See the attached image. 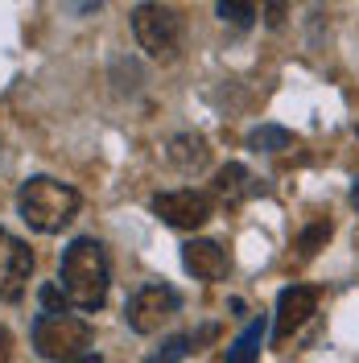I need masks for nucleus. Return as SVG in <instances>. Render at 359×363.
Segmentation results:
<instances>
[{
    "instance_id": "1",
    "label": "nucleus",
    "mask_w": 359,
    "mask_h": 363,
    "mask_svg": "<svg viewBox=\"0 0 359 363\" xmlns=\"http://www.w3.org/2000/svg\"><path fill=\"white\" fill-rule=\"evenodd\" d=\"M108 285H112V269H108V252L99 240H74L62 256V289H67L74 310L95 314L108 301Z\"/></svg>"
},
{
    "instance_id": "2",
    "label": "nucleus",
    "mask_w": 359,
    "mask_h": 363,
    "mask_svg": "<svg viewBox=\"0 0 359 363\" xmlns=\"http://www.w3.org/2000/svg\"><path fill=\"white\" fill-rule=\"evenodd\" d=\"M17 211H21V219L33 231L58 235L79 215V190H70L67 182H58V178H29L17 190Z\"/></svg>"
},
{
    "instance_id": "3",
    "label": "nucleus",
    "mask_w": 359,
    "mask_h": 363,
    "mask_svg": "<svg viewBox=\"0 0 359 363\" xmlns=\"http://www.w3.org/2000/svg\"><path fill=\"white\" fill-rule=\"evenodd\" d=\"M133 33L140 50L153 58V62H174L182 54V45H186V25L174 9H165L158 0H145V4H136L133 13Z\"/></svg>"
},
{
    "instance_id": "4",
    "label": "nucleus",
    "mask_w": 359,
    "mask_h": 363,
    "mask_svg": "<svg viewBox=\"0 0 359 363\" xmlns=\"http://www.w3.org/2000/svg\"><path fill=\"white\" fill-rule=\"evenodd\" d=\"M33 347H38V355L45 359H74V355H83L91 347V326L83 318L67 314V310H45L38 322H33Z\"/></svg>"
},
{
    "instance_id": "5",
    "label": "nucleus",
    "mask_w": 359,
    "mask_h": 363,
    "mask_svg": "<svg viewBox=\"0 0 359 363\" xmlns=\"http://www.w3.org/2000/svg\"><path fill=\"white\" fill-rule=\"evenodd\" d=\"M182 297L170 289V285H145V289H136L128 297V306H124V322L133 326L136 335H153L161 330L170 318L178 314Z\"/></svg>"
},
{
    "instance_id": "6",
    "label": "nucleus",
    "mask_w": 359,
    "mask_h": 363,
    "mask_svg": "<svg viewBox=\"0 0 359 363\" xmlns=\"http://www.w3.org/2000/svg\"><path fill=\"white\" fill-rule=\"evenodd\" d=\"M153 215H161L170 227L199 231V227L211 223V215H215V199L202 194V190H165V194L153 199Z\"/></svg>"
},
{
    "instance_id": "7",
    "label": "nucleus",
    "mask_w": 359,
    "mask_h": 363,
    "mask_svg": "<svg viewBox=\"0 0 359 363\" xmlns=\"http://www.w3.org/2000/svg\"><path fill=\"white\" fill-rule=\"evenodd\" d=\"M29 272H33V252L25 248L13 231L0 227V297L17 301L29 285Z\"/></svg>"
},
{
    "instance_id": "8",
    "label": "nucleus",
    "mask_w": 359,
    "mask_h": 363,
    "mask_svg": "<svg viewBox=\"0 0 359 363\" xmlns=\"http://www.w3.org/2000/svg\"><path fill=\"white\" fill-rule=\"evenodd\" d=\"M318 310V294L310 289V285H289V289H281V297H277V322H272V339L285 342L306 322V318Z\"/></svg>"
},
{
    "instance_id": "9",
    "label": "nucleus",
    "mask_w": 359,
    "mask_h": 363,
    "mask_svg": "<svg viewBox=\"0 0 359 363\" xmlns=\"http://www.w3.org/2000/svg\"><path fill=\"white\" fill-rule=\"evenodd\" d=\"M182 264H186V272H194L199 281H223L227 269H231L223 244H215V240H190L182 248Z\"/></svg>"
},
{
    "instance_id": "10",
    "label": "nucleus",
    "mask_w": 359,
    "mask_h": 363,
    "mask_svg": "<svg viewBox=\"0 0 359 363\" xmlns=\"http://www.w3.org/2000/svg\"><path fill=\"white\" fill-rule=\"evenodd\" d=\"M256 194V186H252V174H248L240 161H227L223 169H219V178H215V199L223 206H240L244 199Z\"/></svg>"
},
{
    "instance_id": "11",
    "label": "nucleus",
    "mask_w": 359,
    "mask_h": 363,
    "mask_svg": "<svg viewBox=\"0 0 359 363\" xmlns=\"http://www.w3.org/2000/svg\"><path fill=\"white\" fill-rule=\"evenodd\" d=\"M170 161L178 165L182 174H194V169H202L211 161V149H206V140L199 133H182L170 140Z\"/></svg>"
},
{
    "instance_id": "12",
    "label": "nucleus",
    "mask_w": 359,
    "mask_h": 363,
    "mask_svg": "<svg viewBox=\"0 0 359 363\" xmlns=\"http://www.w3.org/2000/svg\"><path fill=\"white\" fill-rule=\"evenodd\" d=\"M265 330H269V322L265 318H252L244 330H240V339L227 347V363H256L260 342H265Z\"/></svg>"
},
{
    "instance_id": "13",
    "label": "nucleus",
    "mask_w": 359,
    "mask_h": 363,
    "mask_svg": "<svg viewBox=\"0 0 359 363\" xmlns=\"http://www.w3.org/2000/svg\"><path fill=\"white\" fill-rule=\"evenodd\" d=\"M248 145H252L256 153H285V149H293L297 140H293V133L281 128V124H260V128H252Z\"/></svg>"
},
{
    "instance_id": "14",
    "label": "nucleus",
    "mask_w": 359,
    "mask_h": 363,
    "mask_svg": "<svg viewBox=\"0 0 359 363\" xmlns=\"http://www.w3.org/2000/svg\"><path fill=\"white\" fill-rule=\"evenodd\" d=\"M331 240V219H322V223H314V227H306L302 235H297V260H310L322 244Z\"/></svg>"
},
{
    "instance_id": "15",
    "label": "nucleus",
    "mask_w": 359,
    "mask_h": 363,
    "mask_svg": "<svg viewBox=\"0 0 359 363\" xmlns=\"http://www.w3.org/2000/svg\"><path fill=\"white\" fill-rule=\"evenodd\" d=\"M219 17L231 21L236 29H248L256 21V0H219Z\"/></svg>"
},
{
    "instance_id": "16",
    "label": "nucleus",
    "mask_w": 359,
    "mask_h": 363,
    "mask_svg": "<svg viewBox=\"0 0 359 363\" xmlns=\"http://www.w3.org/2000/svg\"><path fill=\"white\" fill-rule=\"evenodd\" d=\"M186 351H190V339H186V335H174V339L161 342L145 363H182V359H186Z\"/></svg>"
},
{
    "instance_id": "17",
    "label": "nucleus",
    "mask_w": 359,
    "mask_h": 363,
    "mask_svg": "<svg viewBox=\"0 0 359 363\" xmlns=\"http://www.w3.org/2000/svg\"><path fill=\"white\" fill-rule=\"evenodd\" d=\"M67 289H58V285H42V306L45 310H54V314H58V310H67Z\"/></svg>"
},
{
    "instance_id": "18",
    "label": "nucleus",
    "mask_w": 359,
    "mask_h": 363,
    "mask_svg": "<svg viewBox=\"0 0 359 363\" xmlns=\"http://www.w3.org/2000/svg\"><path fill=\"white\" fill-rule=\"evenodd\" d=\"M9 359H13V335L0 326V363H9Z\"/></svg>"
},
{
    "instance_id": "19",
    "label": "nucleus",
    "mask_w": 359,
    "mask_h": 363,
    "mask_svg": "<svg viewBox=\"0 0 359 363\" xmlns=\"http://www.w3.org/2000/svg\"><path fill=\"white\" fill-rule=\"evenodd\" d=\"M281 13H285V4H281V0H272V4H269V25H281Z\"/></svg>"
},
{
    "instance_id": "20",
    "label": "nucleus",
    "mask_w": 359,
    "mask_h": 363,
    "mask_svg": "<svg viewBox=\"0 0 359 363\" xmlns=\"http://www.w3.org/2000/svg\"><path fill=\"white\" fill-rule=\"evenodd\" d=\"M62 363H104V359H99V355H87V351H83V355H74V359H62Z\"/></svg>"
},
{
    "instance_id": "21",
    "label": "nucleus",
    "mask_w": 359,
    "mask_h": 363,
    "mask_svg": "<svg viewBox=\"0 0 359 363\" xmlns=\"http://www.w3.org/2000/svg\"><path fill=\"white\" fill-rule=\"evenodd\" d=\"M351 206L359 211V178H355V186H351Z\"/></svg>"
}]
</instances>
